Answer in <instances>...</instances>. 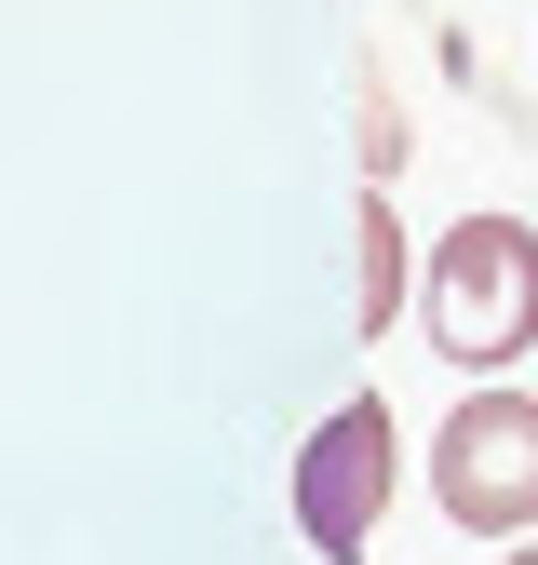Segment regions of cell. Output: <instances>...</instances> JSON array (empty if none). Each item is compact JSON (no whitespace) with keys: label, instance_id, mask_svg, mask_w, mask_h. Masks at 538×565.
<instances>
[{"label":"cell","instance_id":"cell-3","mask_svg":"<svg viewBox=\"0 0 538 565\" xmlns=\"http://www.w3.org/2000/svg\"><path fill=\"white\" fill-rule=\"evenodd\" d=\"M390 471H404V431H390L377 391L336 404L323 431L297 445V525H310L323 565H364V552H377V525H390Z\"/></svg>","mask_w":538,"mask_h":565},{"label":"cell","instance_id":"cell-5","mask_svg":"<svg viewBox=\"0 0 538 565\" xmlns=\"http://www.w3.org/2000/svg\"><path fill=\"white\" fill-rule=\"evenodd\" d=\"M512 565H538V539H512Z\"/></svg>","mask_w":538,"mask_h":565},{"label":"cell","instance_id":"cell-1","mask_svg":"<svg viewBox=\"0 0 538 565\" xmlns=\"http://www.w3.org/2000/svg\"><path fill=\"white\" fill-rule=\"evenodd\" d=\"M418 323L471 377H498L512 350H538V230L525 216H458L431 243V269H418Z\"/></svg>","mask_w":538,"mask_h":565},{"label":"cell","instance_id":"cell-4","mask_svg":"<svg viewBox=\"0 0 538 565\" xmlns=\"http://www.w3.org/2000/svg\"><path fill=\"white\" fill-rule=\"evenodd\" d=\"M390 310H404V216L364 202V323H390Z\"/></svg>","mask_w":538,"mask_h":565},{"label":"cell","instance_id":"cell-2","mask_svg":"<svg viewBox=\"0 0 538 565\" xmlns=\"http://www.w3.org/2000/svg\"><path fill=\"white\" fill-rule=\"evenodd\" d=\"M431 499H444V525H471V539H525L538 525V391H471L444 431H431Z\"/></svg>","mask_w":538,"mask_h":565}]
</instances>
